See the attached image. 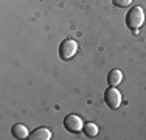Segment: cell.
<instances>
[{"label": "cell", "mask_w": 146, "mask_h": 140, "mask_svg": "<svg viewBox=\"0 0 146 140\" xmlns=\"http://www.w3.org/2000/svg\"><path fill=\"white\" fill-rule=\"evenodd\" d=\"M145 23V11L141 6H134L126 14V25L131 30H138Z\"/></svg>", "instance_id": "1"}, {"label": "cell", "mask_w": 146, "mask_h": 140, "mask_svg": "<svg viewBox=\"0 0 146 140\" xmlns=\"http://www.w3.org/2000/svg\"><path fill=\"white\" fill-rule=\"evenodd\" d=\"M76 51H78V42L75 39H64L59 45V56L64 61L72 59L76 55Z\"/></svg>", "instance_id": "2"}, {"label": "cell", "mask_w": 146, "mask_h": 140, "mask_svg": "<svg viewBox=\"0 0 146 140\" xmlns=\"http://www.w3.org/2000/svg\"><path fill=\"white\" fill-rule=\"evenodd\" d=\"M64 126H65V129L70 131V132H79L84 128V121H82L81 117H78V115L68 114L67 117L64 118Z\"/></svg>", "instance_id": "3"}, {"label": "cell", "mask_w": 146, "mask_h": 140, "mask_svg": "<svg viewBox=\"0 0 146 140\" xmlns=\"http://www.w3.org/2000/svg\"><path fill=\"white\" fill-rule=\"evenodd\" d=\"M104 100H106V104L110 107V109H117L121 104V93L118 92L115 87H109L104 93Z\"/></svg>", "instance_id": "4"}, {"label": "cell", "mask_w": 146, "mask_h": 140, "mask_svg": "<svg viewBox=\"0 0 146 140\" xmlns=\"http://www.w3.org/2000/svg\"><path fill=\"white\" fill-rule=\"evenodd\" d=\"M28 139H31V140H50L51 139V131L47 128H37L31 132V135Z\"/></svg>", "instance_id": "5"}, {"label": "cell", "mask_w": 146, "mask_h": 140, "mask_svg": "<svg viewBox=\"0 0 146 140\" xmlns=\"http://www.w3.org/2000/svg\"><path fill=\"white\" fill-rule=\"evenodd\" d=\"M121 79H123V73H121V70H112V72L109 73V76H107V83H109L110 87H115L118 84L121 83Z\"/></svg>", "instance_id": "6"}, {"label": "cell", "mask_w": 146, "mask_h": 140, "mask_svg": "<svg viewBox=\"0 0 146 140\" xmlns=\"http://www.w3.org/2000/svg\"><path fill=\"white\" fill-rule=\"evenodd\" d=\"M11 132H13V137H16V139H27L28 137V129L20 123H16L13 126Z\"/></svg>", "instance_id": "7"}, {"label": "cell", "mask_w": 146, "mask_h": 140, "mask_svg": "<svg viewBox=\"0 0 146 140\" xmlns=\"http://www.w3.org/2000/svg\"><path fill=\"white\" fill-rule=\"evenodd\" d=\"M82 132L86 134V137H96L98 134V126L95 123H86L82 128Z\"/></svg>", "instance_id": "8"}, {"label": "cell", "mask_w": 146, "mask_h": 140, "mask_svg": "<svg viewBox=\"0 0 146 140\" xmlns=\"http://www.w3.org/2000/svg\"><path fill=\"white\" fill-rule=\"evenodd\" d=\"M113 5L118 6V8H124V6H129L132 3V0H112Z\"/></svg>", "instance_id": "9"}]
</instances>
